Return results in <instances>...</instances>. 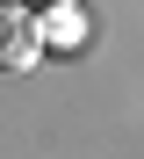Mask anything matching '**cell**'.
I'll use <instances>...</instances> for the list:
<instances>
[{"instance_id":"6da1fadb","label":"cell","mask_w":144,"mask_h":159,"mask_svg":"<svg viewBox=\"0 0 144 159\" xmlns=\"http://www.w3.org/2000/svg\"><path fill=\"white\" fill-rule=\"evenodd\" d=\"M43 58V15L29 0H0V72H29Z\"/></svg>"},{"instance_id":"7a4b0ae2","label":"cell","mask_w":144,"mask_h":159,"mask_svg":"<svg viewBox=\"0 0 144 159\" xmlns=\"http://www.w3.org/2000/svg\"><path fill=\"white\" fill-rule=\"evenodd\" d=\"M29 7H36V15H58V7H72V0H29Z\"/></svg>"}]
</instances>
